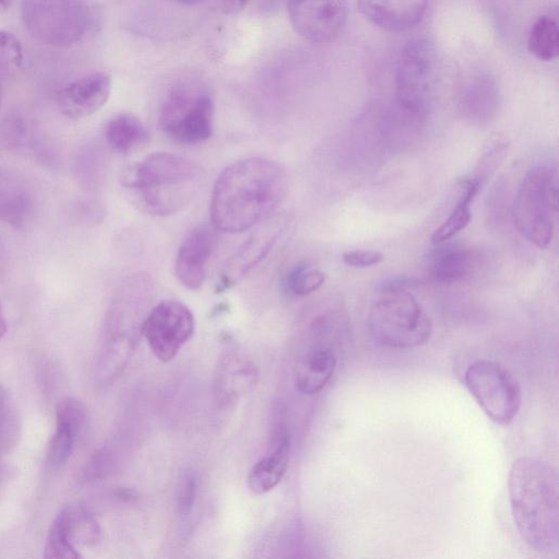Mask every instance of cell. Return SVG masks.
<instances>
[{
    "label": "cell",
    "instance_id": "18",
    "mask_svg": "<svg viewBox=\"0 0 559 559\" xmlns=\"http://www.w3.org/2000/svg\"><path fill=\"white\" fill-rule=\"evenodd\" d=\"M289 452V433L284 424H277L267 452L248 473V488L255 495H263L274 489L286 473Z\"/></svg>",
    "mask_w": 559,
    "mask_h": 559
},
{
    "label": "cell",
    "instance_id": "24",
    "mask_svg": "<svg viewBox=\"0 0 559 559\" xmlns=\"http://www.w3.org/2000/svg\"><path fill=\"white\" fill-rule=\"evenodd\" d=\"M478 192V189L469 178L462 182L457 203L452 209L448 218L431 235V242L433 245H440L451 239L468 225L472 217L471 203Z\"/></svg>",
    "mask_w": 559,
    "mask_h": 559
},
{
    "label": "cell",
    "instance_id": "30",
    "mask_svg": "<svg viewBox=\"0 0 559 559\" xmlns=\"http://www.w3.org/2000/svg\"><path fill=\"white\" fill-rule=\"evenodd\" d=\"M26 123L20 115H8L0 123V148L13 150L19 147L26 138Z\"/></svg>",
    "mask_w": 559,
    "mask_h": 559
},
{
    "label": "cell",
    "instance_id": "39",
    "mask_svg": "<svg viewBox=\"0 0 559 559\" xmlns=\"http://www.w3.org/2000/svg\"><path fill=\"white\" fill-rule=\"evenodd\" d=\"M3 262H4L3 248H2V245L0 242V274H1L2 269H3Z\"/></svg>",
    "mask_w": 559,
    "mask_h": 559
},
{
    "label": "cell",
    "instance_id": "40",
    "mask_svg": "<svg viewBox=\"0 0 559 559\" xmlns=\"http://www.w3.org/2000/svg\"><path fill=\"white\" fill-rule=\"evenodd\" d=\"M0 103H1V94H0Z\"/></svg>",
    "mask_w": 559,
    "mask_h": 559
},
{
    "label": "cell",
    "instance_id": "37",
    "mask_svg": "<svg viewBox=\"0 0 559 559\" xmlns=\"http://www.w3.org/2000/svg\"><path fill=\"white\" fill-rule=\"evenodd\" d=\"M13 0H0V14H3L9 10Z\"/></svg>",
    "mask_w": 559,
    "mask_h": 559
},
{
    "label": "cell",
    "instance_id": "13",
    "mask_svg": "<svg viewBox=\"0 0 559 559\" xmlns=\"http://www.w3.org/2000/svg\"><path fill=\"white\" fill-rule=\"evenodd\" d=\"M290 225L287 216L269 217L253 231L222 269L216 292L223 293L257 267L278 243Z\"/></svg>",
    "mask_w": 559,
    "mask_h": 559
},
{
    "label": "cell",
    "instance_id": "28",
    "mask_svg": "<svg viewBox=\"0 0 559 559\" xmlns=\"http://www.w3.org/2000/svg\"><path fill=\"white\" fill-rule=\"evenodd\" d=\"M509 144L504 141H497L483 153L475 167L474 175L469 178L480 191L488 179L497 171L507 156Z\"/></svg>",
    "mask_w": 559,
    "mask_h": 559
},
{
    "label": "cell",
    "instance_id": "38",
    "mask_svg": "<svg viewBox=\"0 0 559 559\" xmlns=\"http://www.w3.org/2000/svg\"><path fill=\"white\" fill-rule=\"evenodd\" d=\"M175 1L185 3V4H197V3L203 2L205 0H175Z\"/></svg>",
    "mask_w": 559,
    "mask_h": 559
},
{
    "label": "cell",
    "instance_id": "8",
    "mask_svg": "<svg viewBox=\"0 0 559 559\" xmlns=\"http://www.w3.org/2000/svg\"><path fill=\"white\" fill-rule=\"evenodd\" d=\"M214 104L211 96L190 85L173 87L159 107L158 124L180 144H199L213 133Z\"/></svg>",
    "mask_w": 559,
    "mask_h": 559
},
{
    "label": "cell",
    "instance_id": "29",
    "mask_svg": "<svg viewBox=\"0 0 559 559\" xmlns=\"http://www.w3.org/2000/svg\"><path fill=\"white\" fill-rule=\"evenodd\" d=\"M198 480L193 471L186 469L178 481L177 510L181 519L190 516L197 500Z\"/></svg>",
    "mask_w": 559,
    "mask_h": 559
},
{
    "label": "cell",
    "instance_id": "17",
    "mask_svg": "<svg viewBox=\"0 0 559 559\" xmlns=\"http://www.w3.org/2000/svg\"><path fill=\"white\" fill-rule=\"evenodd\" d=\"M111 78L105 72H93L64 85L57 95L61 112L72 119L88 117L108 100Z\"/></svg>",
    "mask_w": 559,
    "mask_h": 559
},
{
    "label": "cell",
    "instance_id": "7",
    "mask_svg": "<svg viewBox=\"0 0 559 559\" xmlns=\"http://www.w3.org/2000/svg\"><path fill=\"white\" fill-rule=\"evenodd\" d=\"M21 15L35 39L59 48L80 41L92 20L84 0H22Z\"/></svg>",
    "mask_w": 559,
    "mask_h": 559
},
{
    "label": "cell",
    "instance_id": "16",
    "mask_svg": "<svg viewBox=\"0 0 559 559\" xmlns=\"http://www.w3.org/2000/svg\"><path fill=\"white\" fill-rule=\"evenodd\" d=\"M86 423L87 411L80 400L67 396L58 403L55 432L47 451V463L51 468H60L69 461Z\"/></svg>",
    "mask_w": 559,
    "mask_h": 559
},
{
    "label": "cell",
    "instance_id": "11",
    "mask_svg": "<svg viewBox=\"0 0 559 559\" xmlns=\"http://www.w3.org/2000/svg\"><path fill=\"white\" fill-rule=\"evenodd\" d=\"M194 317L183 302L166 299L144 317L141 333L150 349L163 362L173 360L194 333Z\"/></svg>",
    "mask_w": 559,
    "mask_h": 559
},
{
    "label": "cell",
    "instance_id": "23",
    "mask_svg": "<svg viewBox=\"0 0 559 559\" xmlns=\"http://www.w3.org/2000/svg\"><path fill=\"white\" fill-rule=\"evenodd\" d=\"M474 253L463 247H448L437 252L431 262V276L440 283H455L474 269Z\"/></svg>",
    "mask_w": 559,
    "mask_h": 559
},
{
    "label": "cell",
    "instance_id": "26",
    "mask_svg": "<svg viewBox=\"0 0 559 559\" xmlns=\"http://www.w3.org/2000/svg\"><path fill=\"white\" fill-rule=\"evenodd\" d=\"M325 282V274L307 263L295 265L284 280L285 289L298 297L318 290Z\"/></svg>",
    "mask_w": 559,
    "mask_h": 559
},
{
    "label": "cell",
    "instance_id": "19",
    "mask_svg": "<svg viewBox=\"0 0 559 559\" xmlns=\"http://www.w3.org/2000/svg\"><path fill=\"white\" fill-rule=\"evenodd\" d=\"M357 5L361 14L378 27L403 32L424 19L428 0H357Z\"/></svg>",
    "mask_w": 559,
    "mask_h": 559
},
{
    "label": "cell",
    "instance_id": "12",
    "mask_svg": "<svg viewBox=\"0 0 559 559\" xmlns=\"http://www.w3.org/2000/svg\"><path fill=\"white\" fill-rule=\"evenodd\" d=\"M102 540V528L91 513L81 504H68L60 509L45 544V557L76 559L82 557L79 547H95Z\"/></svg>",
    "mask_w": 559,
    "mask_h": 559
},
{
    "label": "cell",
    "instance_id": "36",
    "mask_svg": "<svg viewBox=\"0 0 559 559\" xmlns=\"http://www.w3.org/2000/svg\"><path fill=\"white\" fill-rule=\"evenodd\" d=\"M5 332H7V321L3 316L1 305H0V340L4 336Z\"/></svg>",
    "mask_w": 559,
    "mask_h": 559
},
{
    "label": "cell",
    "instance_id": "6",
    "mask_svg": "<svg viewBox=\"0 0 559 559\" xmlns=\"http://www.w3.org/2000/svg\"><path fill=\"white\" fill-rule=\"evenodd\" d=\"M558 206L556 171L537 166L524 176L513 201L512 216L518 231L539 249L554 237V216Z\"/></svg>",
    "mask_w": 559,
    "mask_h": 559
},
{
    "label": "cell",
    "instance_id": "3",
    "mask_svg": "<svg viewBox=\"0 0 559 559\" xmlns=\"http://www.w3.org/2000/svg\"><path fill=\"white\" fill-rule=\"evenodd\" d=\"M205 181L197 163L166 152L152 153L130 166L122 186L133 203L153 216H168L186 210Z\"/></svg>",
    "mask_w": 559,
    "mask_h": 559
},
{
    "label": "cell",
    "instance_id": "33",
    "mask_svg": "<svg viewBox=\"0 0 559 559\" xmlns=\"http://www.w3.org/2000/svg\"><path fill=\"white\" fill-rule=\"evenodd\" d=\"M248 0H223L222 10L224 13L235 14L240 12L247 4Z\"/></svg>",
    "mask_w": 559,
    "mask_h": 559
},
{
    "label": "cell",
    "instance_id": "9",
    "mask_svg": "<svg viewBox=\"0 0 559 559\" xmlns=\"http://www.w3.org/2000/svg\"><path fill=\"white\" fill-rule=\"evenodd\" d=\"M436 52L426 38H413L402 49L395 73L400 107L413 117H423L430 105L436 81Z\"/></svg>",
    "mask_w": 559,
    "mask_h": 559
},
{
    "label": "cell",
    "instance_id": "15",
    "mask_svg": "<svg viewBox=\"0 0 559 559\" xmlns=\"http://www.w3.org/2000/svg\"><path fill=\"white\" fill-rule=\"evenodd\" d=\"M214 245V226L209 224L198 225L186 235L175 263L176 275L185 287L198 290L203 285Z\"/></svg>",
    "mask_w": 559,
    "mask_h": 559
},
{
    "label": "cell",
    "instance_id": "10",
    "mask_svg": "<svg viewBox=\"0 0 559 559\" xmlns=\"http://www.w3.org/2000/svg\"><path fill=\"white\" fill-rule=\"evenodd\" d=\"M466 388L485 414L496 424L507 426L521 406V388L511 371L498 361L481 359L468 366Z\"/></svg>",
    "mask_w": 559,
    "mask_h": 559
},
{
    "label": "cell",
    "instance_id": "14",
    "mask_svg": "<svg viewBox=\"0 0 559 559\" xmlns=\"http://www.w3.org/2000/svg\"><path fill=\"white\" fill-rule=\"evenodd\" d=\"M290 23L299 36L314 44L333 41L347 19V0H288Z\"/></svg>",
    "mask_w": 559,
    "mask_h": 559
},
{
    "label": "cell",
    "instance_id": "35",
    "mask_svg": "<svg viewBox=\"0 0 559 559\" xmlns=\"http://www.w3.org/2000/svg\"><path fill=\"white\" fill-rule=\"evenodd\" d=\"M9 474H10V472H9L7 465H4L0 460V492L9 479Z\"/></svg>",
    "mask_w": 559,
    "mask_h": 559
},
{
    "label": "cell",
    "instance_id": "25",
    "mask_svg": "<svg viewBox=\"0 0 559 559\" xmlns=\"http://www.w3.org/2000/svg\"><path fill=\"white\" fill-rule=\"evenodd\" d=\"M528 49L539 60L550 61L559 52L557 22L549 16H540L533 24L528 36Z\"/></svg>",
    "mask_w": 559,
    "mask_h": 559
},
{
    "label": "cell",
    "instance_id": "31",
    "mask_svg": "<svg viewBox=\"0 0 559 559\" xmlns=\"http://www.w3.org/2000/svg\"><path fill=\"white\" fill-rule=\"evenodd\" d=\"M23 63V49L20 40L7 31L0 29V72L14 71Z\"/></svg>",
    "mask_w": 559,
    "mask_h": 559
},
{
    "label": "cell",
    "instance_id": "5",
    "mask_svg": "<svg viewBox=\"0 0 559 559\" xmlns=\"http://www.w3.org/2000/svg\"><path fill=\"white\" fill-rule=\"evenodd\" d=\"M368 326L383 346L406 349L425 344L431 335V320L408 289L385 290L372 302Z\"/></svg>",
    "mask_w": 559,
    "mask_h": 559
},
{
    "label": "cell",
    "instance_id": "27",
    "mask_svg": "<svg viewBox=\"0 0 559 559\" xmlns=\"http://www.w3.org/2000/svg\"><path fill=\"white\" fill-rule=\"evenodd\" d=\"M19 429L14 402L7 389L0 384V460L15 444Z\"/></svg>",
    "mask_w": 559,
    "mask_h": 559
},
{
    "label": "cell",
    "instance_id": "1",
    "mask_svg": "<svg viewBox=\"0 0 559 559\" xmlns=\"http://www.w3.org/2000/svg\"><path fill=\"white\" fill-rule=\"evenodd\" d=\"M288 191V176L278 163L249 157L228 165L217 177L211 199L212 225L241 233L266 221Z\"/></svg>",
    "mask_w": 559,
    "mask_h": 559
},
{
    "label": "cell",
    "instance_id": "32",
    "mask_svg": "<svg viewBox=\"0 0 559 559\" xmlns=\"http://www.w3.org/2000/svg\"><path fill=\"white\" fill-rule=\"evenodd\" d=\"M342 260L347 266L364 269L381 263L384 255L376 250H350L343 253Z\"/></svg>",
    "mask_w": 559,
    "mask_h": 559
},
{
    "label": "cell",
    "instance_id": "22",
    "mask_svg": "<svg viewBox=\"0 0 559 559\" xmlns=\"http://www.w3.org/2000/svg\"><path fill=\"white\" fill-rule=\"evenodd\" d=\"M105 139L115 152L129 154L148 142L150 132L136 116L123 112L108 120L105 126Z\"/></svg>",
    "mask_w": 559,
    "mask_h": 559
},
{
    "label": "cell",
    "instance_id": "4",
    "mask_svg": "<svg viewBox=\"0 0 559 559\" xmlns=\"http://www.w3.org/2000/svg\"><path fill=\"white\" fill-rule=\"evenodd\" d=\"M348 328V317L338 304L318 309L308 324L310 343L294 367V383L299 392L312 395L328 384L336 369V349Z\"/></svg>",
    "mask_w": 559,
    "mask_h": 559
},
{
    "label": "cell",
    "instance_id": "21",
    "mask_svg": "<svg viewBox=\"0 0 559 559\" xmlns=\"http://www.w3.org/2000/svg\"><path fill=\"white\" fill-rule=\"evenodd\" d=\"M258 374V368L251 360L236 354L225 356L216 372L217 396L223 403L237 401L255 386Z\"/></svg>",
    "mask_w": 559,
    "mask_h": 559
},
{
    "label": "cell",
    "instance_id": "34",
    "mask_svg": "<svg viewBox=\"0 0 559 559\" xmlns=\"http://www.w3.org/2000/svg\"><path fill=\"white\" fill-rule=\"evenodd\" d=\"M116 497L124 502H135L138 499V493L135 490L131 488H117Z\"/></svg>",
    "mask_w": 559,
    "mask_h": 559
},
{
    "label": "cell",
    "instance_id": "2",
    "mask_svg": "<svg viewBox=\"0 0 559 559\" xmlns=\"http://www.w3.org/2000/svg\"><path fill=\"white\" fill-rule=\"evenodd\" d=\"M508 492L515 526L540 554L559 548V479L556 467L537 456L518 459L509 473Z\"/></svg>",
    "mask_w": 559,
    "mask_h": 559
},
{
    "label": "cell",
    "instance_id": "20",
    "mask_svg": "<svg viewBox=\"0 0 559 559\" xmlns=\"http://www.w3.org/2000/svg\"><path fill=\"white\" fill-rule=\"evenodd\" d=\"M35 209L33 191L19 173L0 167V222L14 228L24 227Z\"/></svg>",
    "mask_w": 559,
    "mask_h": 559
}]
</instances>
